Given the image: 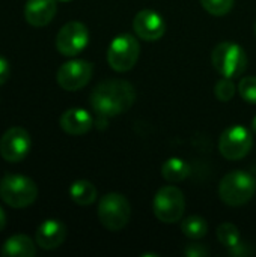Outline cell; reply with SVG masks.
<instances>
[{"mask_svg": "<svg viewBox=\"0 0 256 257\" xmlns=\"http://www.w3.org/2000/svg\"><path fill=\"white\" fill-rule=\"evenodd\" d=\"M235 92H237V86L234 84L232 78H228V77H222L214 86V95L222 102L231 101L234 98Z\"/></svg>", "mask_w": 256, "mask_h": 257, "instance_id": "44dd1931", "label": "cell"}, {"mask_svg": "<svg viewBox=\"0 0 256 257\" xmlns=\"http://www.w3.org/2000/svg\"><path fill=\"white\" fill-rule=\"evenodd\" d=\"M190 173H192V166L187 161L177 157L166 160L161 166V176L170 184H178L187 179Z\"/></svg>", "mask_w": 256, "mask_h": 257, "instance_id": "e0dca14e", "label": "cell"}, {"mask_svg": "<svg viewBox=\"0 0 256 257\" xmlns=\"http://www.w3.org/2000/svg\"><path fill=\"white\" fill-rule=\"evenodd\" d=\"M89 42V30L80 21L66 23L56 36V48L62 56L74 57L81 53Z\"/></svg>", "mask_w": 256, "mask_h": 257, "instance_id": "30bf717a", "label": "cell"}, {"mask_svg": "<svg viewBox=\"0 0 256 257\" xmlns=\"http://www.w3.org/2000/svg\"><path fill=\"white\" fill-rule=\"evenodd\" d=\"M9 72H11V68H9V62L6 57H3L0 54V86L5 84L9 78Z\"/></svg>", "mask_w": 256, "mask_h": 257, "instance_id": "d4e9b609", "label": "cell"}, {"mask_svg": "<svg viewBox=\"0 0 256 257\" xmlns=\"http://www.w3.org/2000/svg\"><path fill=\"white\" fill-rule=\"evenodd\" d=\"M0 197L8 206L23 209L36 200L38 187L27 176L9 173L0 181Z\"/></svg>", "mask_w": 256, "mask_h": 257, "instance_id": "3957f363", "label": "cell"}, {"mask_svg": "<svg viewBox=\"0 0 256 257\" xmlns=\"http://www.w3.org/2000/svg\"><path fill=\"white\" fill-rule=\"evenodd\" d=\"M5 226H6V214L2 209V206H0V232L5 229Z\"/></svg>", "mask_w": 256, "mask_h": 257, "instance_id": "484cf974", "label": "cell"}, {"mask_svg": "<svg viewBox=\"0 0 256 257\" xmlns=\"http://www.w3.org/2000/svg\"><path fill=\"white\" fill-rule=\"evenodd\" d=\"M154 215L158 221L164 224H174L181 221L186 211V199L184 193L175 185L161 187L154 197L152 202Z\"/></svg>", "mask_w": 256, "mask_h": 257, "instance_id": "8992f818", "label": "cell"}, {"mask_svg": "<svg viewBox=\"0 0 256 257\" xmlns=\"http://www.w3.org/2000/svg\"><path fill=\"white\" fill-rule=\"evenodd\" d=\"M253 30H255V35H256V20H255V24H253Z\"/></svg>", "mask_w": 256, "mask_h": 257, "instance_id": "83f0119b", "label": "cell"}, {"mask_svg": "<svg viewBox=\"0 0 256 257\" xmlns=\"http://www.w3.org/2000/svg\"><path fill=\"white\" fill-rule=\"evenodd\" d=\"M2 254L5 257H33L36 254V245L32 238L18 233L5 241Z\"/></svg>", "mask_w": 256, "mask_h": 257, "instance_id": "2e32d148", "label": "cell"}, {"mask_svg": "<svg viewBox=\"0 0 256 257\" xmlns=\"http://www.w3.org/2000/svg\"><path fill=\"white\" fill-rule=\"evenodd\" d=\"M59 2H69V0H59Z\"/></svg>", "mask_w": 256, "mask_h": 257, "instance_id": "f1b7e54d", "label": "cell"}, {"mask_svg": "<svg viewBox=\"0 0 256 257\" xmlns=\"http://www.w3.org/2000/svg\"><path fill=\"white\" fill-rule=\"evenodd\" d=\"M57 12V0H27L24 6L26 21L33 27L47 26Z\"/></svg>", "mask_w": 256, "mask_h": 257, "instance_id": "5bb4252c", "label": "cell"}, {"mask_svg": "<svg viewBox=\"0 0 256 257\" xmlns=\"http://www.w3.org/2000/svg\"><path fill=\"white\" fill-rule=\"evenodd\" d=\"M255 178L244 170H234L226 173L219 184L220 200L232 208L249 203L255 196Z\"/></svg>", "mask_w": 256, "mask_h": 257, "instance_id": "7a4b0ae2", "label": "cell"}, {"mask_svg": "<svg viewBox=\"0 0 256 257\" xmlns=\"http://www.w3.org/2000/svg\"><path fill=\"white\" fill-rule=\"evenodd\" d=\"M252 130L256 133V116L252 119Z\"/></svg>", "mask_w": 256, "mask_h": 257, "instance_id": "4316f807", "label": "cell"}, {"mask_svg": "<svg viewBox=\"0 0 256 257\" xmlns=\"http://www.w3.org/2000/svg\"><path fill=\"white\" fill-rule=\"evenodd\" d=\"M237 90L246 102L256 104V77L241 78L238 86H237Z\"/></svg>", "mask_w": 256, "mask_h": 257, "instance_id": "603a6c76", "label": "cell"}, {"mask_svg": "<svg viewBox=\"0 0 256 257\" xmlns=\"http://www.w3.org/2000/svg\"><path fill=\"white\" fill-rule=\"evenodd\" d=\"M217 239H219V242H220L223 247H226V248L229 250V248L235 247V245L241 241V238H240V230H238L237 226L232 224V223H222V224L217 227Z\"/></svg>", "mask_w": 256, "mask_h": 257, "instance_id": "ffe728a7", "label": "cell"}, {"mask_svg": "<svg viewBox=\"0 0 256 257\" xmlns=\"http://www.w3.org/2000/svg\"><path fill=\"white\" fill-rule=\"evenodd\" d=\"M133 30L139 39L146 42H154L163 38L166 32V21L158 12L152 9H143L139 11L134 17Z\"/></svg>", "mask_w": 256, "mask_h": 257, "instance_id": "7c38bea8", "label": "cell"}, {"mask_svg": "<svg viewBox=\"0 0 256 257\" xmlns=\"http://www.w3.org/2000/svg\"><path fill=\"white\" fill-rule=\"evenodd\" d=\"M94 66L91 62L83 59H72L60 65L56 74L57 84L68 92L83 89L92 78Z\"/></svg>", "mask_w": 256, "mask_h": 257, "instance_id": "9c48e42d", "label": "cell"}, {"mask_svg": "<svg viewBox=\"0 0 256 257\" xmlns=\"http://www.w3.org/2000/svg\"><path fill=\"white\" fill-rule=\"evenodd\" d=\"M201 5L208 14L223 17L234 8V0H201Z\"/></svg>", "mask_w": 256, "mask_h": 257, "instance_id": "7402d4cb", "label": "cell"}, {"mask_svg": "<svg viewBox=\"0 0 256 257\" xmlns=\"http://www.w3.org/2000/svg\"><path fill=\"white\" fill-rule=\"evenodd\" d=\"M136 101L134 86L121 78L100 81L91 92L89 102L101 119L115 117L128 111Z\"/></svg>", "mask_w": 256, "mask_h": 257, "instance_id": "6da1fadb", "label": "cell"}, {"mask_svg": "<svg viewBox=\"0 0 256 257\" xmlns=\"http://www.w3.org/2000/svg\"><path fill=\"white\" fill-rule=\"evenodd\" d=\"M181 230L190 239H202L208 233V224H207L205 218L192 215V217H187L183 220Z\"/></svg>", "mask_w": 256, "mask_h": 257, "instance_id": "d6986e66", "label": "cell"}, {"mask_svg": "<svg viewBox=\"0 0 256 257\" xmlns=\"http://www.w3.org/2000/svg\"><path fill=\"white\" fill-rule=\"evenodd\" d=\"M69 196H71L74 203H77L80 206H88V205H92L97 200L98 191H97V188H95V185L92 182H89L86 179H78V181L71 184Z\"/></svg>", "mask_w": 256, "mask_h": 257, "instance_id": "ac0fdd59", "label": "cell"}, {"mask_svg": "<svg viewBox=\"0 0 256 257\" xmlns=\"http://www.w3.org/2000/svg\"><path fill=\"white\" fill-rule=\"evenodd\" d=\"M184 254L189 257H205L210 254V250L202 244H189L184 248Z\"/></svg>", "mask_w": 256, "mask_h": 257, "instance_id": "cb8c5ba5", "label": "cell"}, {"mask_svg": "<svg viewBox=\"0 0 256 257\" xmlns=\"http://www.w3.org/2000/svg\"><path fill=\"white\" fill-rule=\"evenodd\" d=\"M211 62L214 69L222 77L234 78L244 72L247 66V56L241 45L225 41L214 47L211 53Z\"/></svg>", "mask_w": 256, "mask_h": 257, "instance_id": "277c9868", "label": "cell"}, {"mask_svg": "<svg viewBox=\"0 0 256 257\" xmlns=\"http://www.w3.org/2000/svg\"><path fill=\"white\" fill-rule=\"evenodd\" d=\"M140 56V44L130 33L118 35L109 45L107 63L116 72H128L134 68Z\"/></svg>", "mask_w": 256, "mask_h": 257, "instance_id": "52a82bcc", "label": "cell"}, {"mask_svg": "<svg viewBox=\"0 0 256 257\" xmlns=\"http://www.w3.org/2000/svg\"><path fill=\"white\" fill-rule=\"evenodd\" d=\"M66 239V227L59 220H45L35 233V242L42 250H56Z\"/></svg>", "mask_w": 256, "mask_h": 257, "instance_id": "4fadbf2b", "label": "cell"}, {"mask_svg": "<svg viewBox=\"0 0 256 257\" xmlns=\"http://www.w3.org/2000/svg\"><path fill=\"white\" fill-rule=\"evenodd\" d=\"M32 146L30 134L20 126L9 128L0 139V155L8 163H20Z\"/></svg>", "mask_w": 256, "mask_h": 257, "instance_id": "8fae6325", "label": "cell"}, {"mask_svg": "<svg viewBox=\"0 0 256 257\" xmlns=\"http://www.w3.org/2000/svg\"><path fill=\"white\" fill-rule=\"evenodd\" d=\"M252 146V133L241 125H232L226 128L219 139V151L222 157L229 161H238L244 158L250 152Z\"/></svg>", "mask_w": 256, "mask_h": 257, "instance_id": "ba28073f", "label": "cell"}, {"mask_svg": "<svg viewBox=\"0 0 256 257\" xmlns=\"http://www.w3.org/2000/svg\"><path fill=\"white\" fill-rule=\"evenodd\" d=\"M60 128L71 136H83L94 126V117L83 108H69L60 116Z\"/></svg>", "mask_w": 256, "mask_h": 257, "instance_id": "9a60e30c", "label": "cell"}, {"mask_svg": "<svg viewBox=\"0 0 256 257\" xmlns=\"http://www.w3.org/2000/svg\"><path fill=\"white\" fill-rule=\"evenodd\" d=\"M98 218L107 230H122L131 218V205L125 196L109 193L98 202Z\"/></svg>", "mask_w": 256, "mask_h": 257, "instance_id": "5b68a950", "label": "cell"}]
</instances>
